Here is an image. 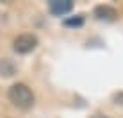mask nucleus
<instances>
[{
    "label": "nucleus",
    "mask_w": 123,
    "mask_h": 118,
    "mask_svg": "<svg viewBox=\"0 0 123 118\" xmlns=\"http://www.w3.org/2000/svg\"><path fill=\"white\" fill-rule=\"evenodd\" d=\"M7 97H9V100L12 102V106H16L20 109H29V107H32V104H34L32 90L23 82L12 84L9 88V91H7Z\"/></svg>",
    "instance_id": "1"
},
{
    "label": "nucleus",
    "mask_w": 123,
    "mask_h": 118,
    "mask_svg": "<svg viewBox=\"0 0 123 118\" xmlns=\"http://www.w3.org/2000/svg\"><path fill=\"white\" fill-rule=\"evenodd\" d=\"M37 47V38L34 34H20L12 41V48L18 54H29Z\"/></svg>",
    "instance_id": "2"
},
{
    "label": "nucleus",
    "mask_w": 123,
    "mask_h": 118,
    "mask_svg": "<svg viewBox=\"0 0 123 118\" xmlns=\"http://www.w3.org/2000/svg\"><path fill=\"white\" fill-rule=\"evenodd\" d=\"M48 9L54 16H64L73 9V2L71 0H50Z\"/></svg>",
    "instance_id": "3"
},
{
    "label": "nucleus",
    "mask_w": 123,
    "mask_h": 118,
    "mask_svg": "<svg viewBox=\"0 0 123 118\" xmlns=\"http://www.w3.org/2000/svg\"><path fill=\"white\" fill-rule=\"evenodd\" d=\"M95 16L98 20H105V22H112V20H116L118 13L114 7L111 6H96L95 7Z\"/></svg>",
    "instance_id": "4"
},
{
    "label": "nucleus",
    "mask_w": 123,
    "mask_h": 118,
    "mask_svg": "<svg viewBox=\"0 0 123 118\" xmlns=\"http://www.w3.org/2000/svg\"><path fill=\"white\" fill-rule=\"evenodd\" d=\"M16 73V65L9 59H4L0 61V75L2 77H11V75Z\"/></svg>",
    "instance_id": "5"
},
{
    "label": "nucleus",
    "mask_w": 123,
    "mask_h": 118,
    "mask_svg": "<svg viewBox=\"0 0 123 118\" xmlns=\"http://www.w3.org/2000/svg\"><path fill=\"white\" fill-rule=\"evenodd\" d=\"M66 27H82L84 25V16H75V18H68L64 20Z\"/></svg>",
    "instance_id": "6"
},
{
    "label": "nucleus",
    "mask_w": 123,
    "mask_h": 118,
    "mask_svg": "<svg viewBox=\"0 0 123 118\" xmlns=\"http://www.w3.org/2000/svg\"><path fill=\"white\" fill-rule=\"evenodd\" d=\"M95 118H107V116H102V115H96Z\"/></svg>",
    "instance_id": "7"
}]
</instances>
